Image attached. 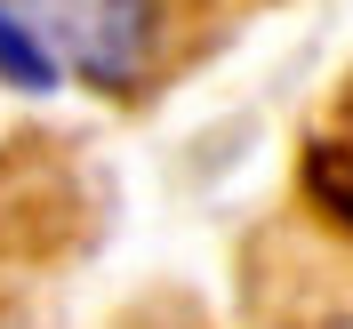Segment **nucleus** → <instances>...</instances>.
<instances>
[{
	"mask_svg": "<svg viewBox=\"0 0 353 329\" xmlns=\"http://www.w3.org/2000/svg\"><path fill=\"white\" fill-rule=\"evenodd\" d=\"M0 8L48 57V72L72 65L97 88H145L176 41V0H0Z\"/></svg>",
	"mask_w": 353,
	"mask_h": 329,
	"instance_id": "obj_1",
	"label": "nucleus"
},
{
	"mask_svg": "<svg viewBox=\"0 0 353 329\" xmlns=\"http://www.w3.org/2000/svg\"><path fill=\"white\" fill-rule=\"evenodd\" d=\"M305 201L353 233V145H330V137H321L305 153Z\"/></svg>",
	"mask_w": 353,
	"mask_h": 329,
	"instance_id": "obj_2",
	"label": "nucleus"
},
{
	"mask_svg": "<svg viewBox=\"0 0 353 329\" xmlns=\"http://www.w3.org/2000/svg\"><path fill=\"white\" fill-rule=\"evenodd\" d=\"M273 329H353V265H345V281H321L313 297L281 306V321H273Z\"/></svg>",
	"mask_w": 353,
	"mask_h": 329,
	"instance_id": "obj_3",
	"label": "nucleus"
},
{
	"mask_svg": "<svg viewBox=\"0 0 353 329\" xmlns=\"http://www.w3.org/2000/svg\"><path fill=\"white\" fill-rule=\"evenodd\" d=\"M0 72H8V81H24V88H48V57L17 32V17H8V8H0Z\"/></svg>",
	"mask_w": 353,
	"mask_h": 329,
	"instance_id": "obj_4",
	"label": "nucleus"
}]
</instances>
